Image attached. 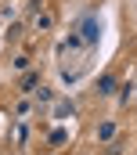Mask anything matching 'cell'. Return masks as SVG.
<instances>
[{"instance_id": "7a4b0ae2", "label": "cell", "mask_w": 137, "mask_h": 155, "mask_svg": "<svg viewBox=\"0 0 137 155\" xmlns=\"http://www.w3.org/2000/svg\"><path fill=\"white\" fill-rule=\"evenodd\" d=\"M112 134H115V126H112V123H101V130H98V137H101V141H108Z\"/></svg>"}, {"instance_id": "6da1fadb", "label": "cell", "mask_w": 137, "mask_h": 155, "mask_svg": "<svg viewBox=\"0 0 137 155\" xmlns=\"http://www.w3.org/2000/svg\"><path fill=\"white\" fill-rule=\"evenodd\" d=\"M98 87H101V94H112V87H115V79H112V76H101V79H98Z\"/></svg>"}, {"instance_id": "277c9868", "label": "cell", "mask_w": 137, "mask_h": 155, "mask_svg": "<svg viewBox=\"0 0 137 155\" xmlns=\"http://www.w3.org/2000/svg\"><path fill=\"white\" fill-rule=\"evenodd\" d=\"M36 83H40V76H36V72H29V76H25V79H22V87H25V90H33V87H36Z\"/></svg>"}, {"instance_id": "3957f363", "label": "cell", "mask_w": 137, "mask_h": 155, "mask_svg": "<svg viewBox=\"0 0 137 155\" xmlns=\"http://www.w3.org/2000/svg\"><path fill=\"white\" fill-rule=\"evenodd\" d=\"M51 22H54V15H36V25L40 29H51Z\"/></svg>"}]
</instances>
